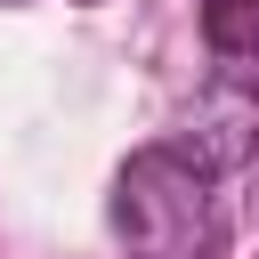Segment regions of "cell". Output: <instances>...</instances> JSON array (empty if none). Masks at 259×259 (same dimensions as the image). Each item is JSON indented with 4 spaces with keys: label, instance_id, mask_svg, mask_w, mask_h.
<instances>
[{
    "label": "cell",
    "instance_id": "cell-1",
    "mask_svg": "<svg viewBox=\"0 0 259 259\" xmlns=\"http://www.w3.org/2000/svg\"><path fill=\"white\" fill-rule=\"evenodd\" d=\"M113 235L130 259H210L219 251V202L210 170L178 146H138L113 178Z\"/></svg>",
    "mask_w": 259,
    "mask_h": 259
},
{
    "label": "cell",
    "instance_id": "cell-2",
    "mask_svg": "<svg viewBox=\"0 0 259 259\" xmlns=\"http://www.w3.org/2000/svg\"><path fill=\"white\" fill-rule=\"evenodd\" d=\"M186 162H202L210 178H227V170H243V162H259V89L243 81V73H219L202 97H194V113H186V138H170Z\"/></svg>",
    "mask_w": 259,
    "mask_h": 259
},
{
    "label": "cell",
    "instance_id": "cell-3",
    "mask_svg": "<svg viewBox=\"0 0 259 259\" xmlns=\"http://www.w3.org/2000/svg\"><path fill=\"white\" fill-rule=\"evenodd\" d=\"M202 40L235 65H259V0H202Z\"/></svg>",
    "mask_w": 259,
    "mask_h": 259
}]
</instances>
